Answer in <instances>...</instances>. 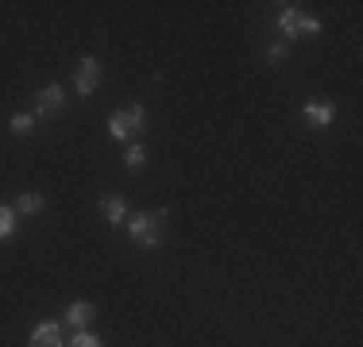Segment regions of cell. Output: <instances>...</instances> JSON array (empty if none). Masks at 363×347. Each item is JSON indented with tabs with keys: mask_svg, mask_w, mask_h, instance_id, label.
Segmentation results:
<instances>
[{
	"mask_svg": "<svg viewBox=\"0 0 363 347\" xmlns=\"http://www.w3.org/2000/svg\"><path fill=\"white\" fill-rule=\"evenodd\" d=\"M143 120H147L143 104H128V112H116V116L108 120V135L116 139V143H124V139H132L143 127Z\"/></svg>",
	"mask_w": 363,
	"mask_h": 347,
	"instance_id": "2",
	"label": "cell"
},
{
	"mask_svg": "<svg viewBox=\"0 0 363 347\" xmlns=\"http://www.w3.org/2000/svg\"><path fill=\"white\" fill-rule=\"evenodd\" d=\"M159 220H167V212H132L128 216V236H132L135 243H140V247H159L162 243V232H159Z\"/></svg>",
	"mask_w": 363,
	"mask_h": 347,
	"instance_id": "1",
	"label": "cell"
},
{
	"mask_svg": "<svg viewBox=\"0 0 363 347\" xmlns=\"http://www.w3.org/2000/svg\"><path fill=\"white\" fill-rule=\"evenodd\" d=\"M16 236V208L0 205V239H12Z\"/></svg>",
	"mask_w": 363,
	"mask_h": 347,
	"instance_id": "12",
	"label": "cell"
},
{
	"mask_svg": "<svg viewBox=\"0 0 363 347\" xmlns=\"http://www.w3.org/2000/svg\"><path fill=\"white\" fill-rule=\"evenodd\" d=\"M321 31V20H313V16H298V35H317Z\"/></svg>",
	"mask_w": 363,
	"mask_h": 347,
	"instance_id": "14",
	"label": "cell"
},
{
	"mask_svg": "<svg viewBox=\"0 0 363 347\" xmlns=\"http://www.w3.org/2000/svg\"><path fill=\"white\" fill-rule=\"evenodd\" d=\"M301 112H306V120H309V124H317V127H328L336 120V108L328 101H321V97L306 101V108H301Z\"/></svg>",
	"mask_w": 363,
	"mask_h": 347,
	"instance_id": "7",
	"label": "cell"
},
{
	"mask_svg": "<svg viewBox=\"0 0 363 347\" xmlns=\"http://www.w3.org/2000/svg\"><path fill=\"white\" fill-rule=\"evenodd\" d=\"M298 8H294V4H286V12H282L279 16V31L282 35H286V39H298Z\"/></svg>",
	"mask_w": 363,
	"mask_h": 347,
	"instance_id": "10",
	"label": "cell"
},
{
	"mask_svg": "<svg viewBox=\"0 0 363 347\" xmlns=\"http://www.w3.org/2000/svg\"><path fill=\"white\" fill-rule=\"evenodd\" d=\"M101 212H105L108 224H124L128 220V205L120 201V197H105V201H101Z\"/></svg>",
	"mask_w": 363,
	"mask_h": 347,
	"instance_id": "9",
	"label": "cell"
},
{
	"mask_svg": "<svg viewBox=\"0 0 363 347\" xmlns=\"http://www.w3.org/2000/svg\"><path fill=\"white\" fill-rule=\"evenodd\" d=\"M286 55H290L286 42H274V47L267 50V62H286Z\"/></svg>",
	"mask_w": 363,
	"mask_h": 347,
	"instance_id": "16",
	"label": "cell"
},
{
	"mask_svg": "<svg viewBox=\"0 0 363 347\" xmlns=\"http://www.w3.org/2000/svg\"><path fill=\"white\" fill-rule=\"evenodd\" d=\"M93 317H97V309L89 305V301H74L70 309H66V317H62V324H70L77 328V332H89V324H93Z\"/></svg>",
	"mask_w": 363,
	"mask_h": 347,
	"instance_id": "6",
	"label": "cell"
},
{
	"mask_svg": "<svg viewBox=\"0 0 363 347\" xmlns=\"http://www.w3.org/2000/svg\"><path fill=\"white\" fill-rule=\"evenodd\" d=\"M97 85H101V62L93 55H85L74 69V89L82 93V97H89V93H97Z\"/></svg>",
	"mask_w": 363,
	"mask_h": 347,
	"instance_id": "4",
	"label": "cell"
},
{
	"mask_svg": "<svg viewBox=\"0 0 363 347\" xmlns=\"http://www.w3.org/2000/svg\"><path fill=\"white\" fill-rule=\"evenodd\" d=\"M8 127H12V135H31V132H35V116H31V112H16V116H12V124H8Z\"/></svg>",
	"mask_w": 363,
	"mask_h": 347,
	"instance_id": "11",
	"label": "cell"
},
{
	"mask_svg": "<svg viewBox=\"0 0 363 347\" xmlns=\"http://www.w3.org/2000/svg\"><path fill=\"white\" fill-rule=\"evenodd\" d=\"M43 205H47V197L39 193V189H28V193H20L16 197V216H35V212H43Z\"/></svg>",
	"mask_w": 363,
	"mask_h": 347,
	"instance_id": "8",
	"label": "cell"
},
{
	"mask_svg": "<svg viewBox=\"0 0 363 347\" xmlns=\"http://www.w3.org/2000/svg\"><path fill=\"white\" fill-rule=\"evenodd\" d=\"M58 112H66L62 85H43V89L35 93V112H31V116H35V120H50V116H58Z\"/></svg>",
	"mask_w": 363,
	"mask_h": 347,
	"instance_id": "3",
	"label": "cell"
},
{
	"mask_svg": "<svg viewBox=\"0 0 363 347\" xmlns=\"http://www.w3.org/2000/svg\"><path fill=\"white\" fill-rule=\"evenodd\" d=\"M28 347H66L62 343V324H58V320H43V324H35L31 328Z\"/></svg>",
	"mask_w": 363,
	"mask_h": 347,
	"instance_id": "5",
	"label": "cell"
},
{
	"mask_svg": "<svg viewBox=\"0 0 363 347\" xmlns=\"http://www.w3.org/2000/svg\"><path fill=\"white\" fill-rule=\"evenodd\" d=\"M143 162H147V151H143V147H140V143H135V147H128L124 166H128V170H143Z\"/></svg>",
	"mask_w": 363,
	"mask_h": 347,
	"instance_id": "13",
	"label": "cell"
},
{
	"mask_svg": "<svg viewBox=\"0 0 363 347\" xmlns=\"http://www.w3.org/2000/svg\"><path fill=\"white\" fill-rule=\"evenodd\" d=\"M70 347H105V343H101L93 332H77L74 340H70Z\"/></svg>",
	"mask_w": 363,
	"mask_h": 347,
	"instance_id": "15",
	"label": "cell"
}]
</instances>
